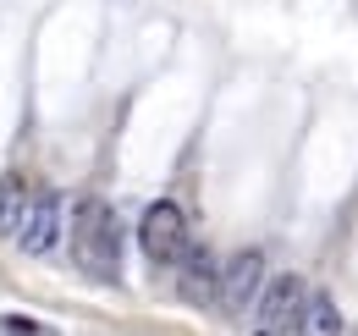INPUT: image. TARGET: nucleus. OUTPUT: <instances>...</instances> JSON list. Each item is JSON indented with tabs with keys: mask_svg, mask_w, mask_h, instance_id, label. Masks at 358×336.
I'll use <instances>...</instances> for the list:
<instances>
[{
	"mask_svg": "<svg viewBox=\"0 0 358 336\" xmlns=\"http://www.w3.org/2000/svg\"><path fill=\"white\" fill-rule=\"evenodd\" d=\"M72 259L94 281H122V232L105 199H83L72 215Z\"/></svg>",
	"mask_w": 358,
	"mask_h": 336,
	"instance_id": "nucleus-1",
	"label": "nucleus"
},
{
	"mask_svg": "<svg viewBox=\"0 0 358 336\" xmlns=\"http://www.w3.org/2000/svg\"><path fill=\"white\" fill-rule=\"evenodd\" d=\"M303 293H309V281L303 276H265V287L254 298V336H287L298 326V309H303Z\"/></svg>",
	"mask_w": 358,
	"mask_h": 336,
	"instance_id": "nucleus-2",
	"label": "nucleus"
},
{
	"mask_svg": "<svg viewBox=\"0 0 358 336\" xmlns=\"http://www.w3.org/2000/svg\"><path fill=\"white\" fill-rule=\"evenodd\" d=\"M265 287V253L259 248H237L231 259L221 265V287H215V303H221L231 320H248L254 298Z\"/></svg>",
	"mask_w": 358,
	"mask_h": 336,
	"instance_id": "nucleus-3",
	"label": "nucleus"
},
{
	"mask_svg": "<svg viewBox=\"0 0 358 336\" xmlns=\"http://www.w3.org/2000/svg\"><path fill=\"white\" fill-rule=\"evenodd\" d=\"M187 243H193V237H187V215H182L171 199H160V204L143 210V220H138V248L149 253L155 265H177Z\"/></svg>",
	"mask_w": 358,
	"mask_h": 336,
	"instance_id": "nucleus-4",
	"label": "nucleus"
},
{
	"mask_svg": "<svg viewBox=\"0 0 358 336\" xmlns=\"http://www.w3.org/2000/svg\"><path fill=\"white\" fill-rule=\"evenodd\" d=\"M61 237H66V204H61L55 188H45V193H34V204H28V215H22L17 243H22L28 253H55Z\"/></svg>",
	"mask_w": 358,
	"mask_h": 336,
	"instance_id": "nucleus-5",
	"label": "nucleus"
},
{
	"mask_svg": "<svg viewBox=\"0 0 358 336\" xmlns=\"http://www.w3.org/2000/svg\"><path fill=\"white\" fill-rule=\"evenodd\" d=\"M177 265H182V303L210 309V303H215V287H221V265H215V253L204 248V243H187Z\"/></svg>",
	"mask_w": 358,
	"mask_h": 336,
	"instance_id": "nucleus-6",
	"label": "nucleus"
},
{
	"mask_svg": "<svg viewBox=\"0 0 358 336\" xmlns=\"http://www.w3.org/2000/svg\"><path fill=\"white\" fill-rule=\"evenodd\" d=\"M298 336H342L348 326H342V309H336V298L320 293V287H309L303 293V309H298V326H292Z\"/></svg>",
	"mask_w": 358,
	"mask_h": 336,
	"instance_id": "nucleus-7",
	"label": "nucleus"
},
{
	"mask_svg": "<svg viewBox=\"0 0 358 336\" xmlns=\"http://www.w3.org/2000/svg\"><path fill=\"white\" fill-rule=\"evenodd\" d=\"M22 215H28V182L22 171H6V193H0V232L17 237L22 232Z\"/></svg>",
	"mask_w": 358,
	"mask_h": 336,
	"instance_id": "nucleus-8",
	"label": "nucleus"
},
{
	"mask_svg": "<svg viewBox=\"0 0 358 336\" xmlns=\"http://www.w3.org/2000/svg\"><path fill=\"white\" fill-rule=\"evenodd\" d=\"M0 331H6V336H45V326H39V320H28V314H6V320H0Z\"/></svg>",
	"mask_w": 358,
	"mask_h": 336,
	"instance_id": "nucleus-9",
	"label": "nucleus"
}]
</instances>
